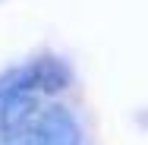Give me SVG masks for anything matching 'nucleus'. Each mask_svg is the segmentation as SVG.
Instances as JSON below:
<instances>
[{
	"mask_svg": "<svg viewBox=\"0 0 148 145\" xmlns=\"http://www.w3.org/2000/svg\"><path fill=\"white\" fill-rule=\"evenodd\" d=\"M6 145H82V126L66 107H44Z\"/></svg>",
	"mask_w": 148,
	"mask_h": 145,
	"instance_id": "obj_1",
	"label": "nucleus"
}]
</instances>
